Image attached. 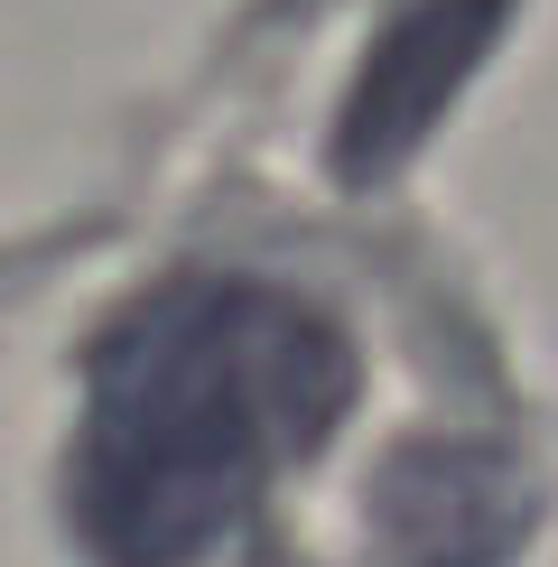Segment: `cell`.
<instances>
[{"mask_svg": "<svg viewBox=\"0 0 558 567\" xmlns=\"http://www.w3.org/2000/svg\"><path fill=\"white\" fill-rule=\"evenodd\" d=\"M354 400L335 317L270 279H177L112 326L65 456V522L103 567H196L317 456Z\"/></svg>", "mask_w": 558, "mask_h": 567, "instance_id": "obj_1", "label": "cell"}]
</instances>
